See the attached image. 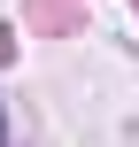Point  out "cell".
<instances>
[{
    "mask_svg": "<svg viewBox=\"0 0 139 147\" xmlns=\"http://www.w3.org/2000/svg\"><path fill=\"white\" fill-rule=\"evenodd\" d=\"M0 147H8V140H0Z\"/></svg>",
    "mask_w": 139,
    "mask_h": 147,
    "instance_id": "obj_1",
    "label": "cell"
}]
</instances>
